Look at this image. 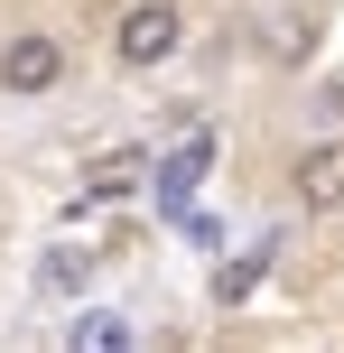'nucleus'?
<instances>
[{
  "mask_svg": "<svg viewBox=\"0 0 344 353\" xmlns=\"http://www.w3.org/2000/svg\"><path fill=\"white\" fill-rule=\"evenodd\" d=\"M177 47H186V10L177 0H130L121 28H112V56L121 65H168Z\"/></svg>",
  "mask_w": 344,
  "mask_h": 353,
  "instance_id": "f257e3e1",
  "label": "nucleus"
},
{
  "mask_svg": "<svg viewBox=\"0 0 344 353\" xmlns=\"http://www.w3.org/2000/svg\"><path fill=\"white\" fill-rule=\"evenodd\" d=\"M56 84H65V37L56 28H19L10 47H0V93H28L37 103V93H56Z\"/></svg>",
  "mask_w": 344,
  "mask_h": 353,
  "instance_id": "f03ea898",
  "label": "nucleus"
},
{
  "mask_svg": "<svg viewBox=\"0 0 344 353\" xmlns=\"http://www.w3.org/2000/svg\"><path fill=\"white\" fill-rule=\"evenodd\" d=\"M289 186H298L307 214H335V205H344V140H307V149L289 159Z\"/></svg>",
  "mask_w": 344,
  "mask_h": 353,
  "instance_id": "7ed1b4c3",
  "label": "nucleus"
},
{
  "mask_svg": "<svg viewBox=\"0 0 344 353\" xmlns=\"http://www.w3.org/2000/svg\"><path fill=\"white\" fill-rule=\"evenodd\" d=\"M205 168H214V130H186V140H177V159L159 168V195H168V205H186V186H196Z\"/></svg>",
  "mask_w": 344,
  "mask_h": 353,
  "instance_id": "20e7f679",
  "label": "nucleus"
},
{
  "mask_svg": "<svg viewBox=\"0 0 344 353\" xmlns=\"http://www.w3.org/2000/svg\"><path fill=\"white\" fill-rule=\"evenodd\" d=\"M270 270V251H252V261H223L214 270V307H233V298H252V279Z\"/></svg>",
  "mask_w": 344,
  "mask_h": 353,
  "instance_id": "39448f33",
  "label": "nucleus"
},
{
  "mask_svg": "<svg viewBox=\"0 0 344 353\" xmlns=\"http://www.w3.org/2000/svg\"><path fill=\"white\" fill-rule=\"evenodd\" d=\"M84 279H93L84 251H47V288H56V298H84Z\"/></svg>",
  "mask_w": 344,
  "mask_h": 353,
  "instance_id": "423d86ee",
  "label": "nucleus"
},
{
  "mask_svg": "<svg viewBox=\"0 0 344 353\" xmlns=\"http://www.w3.org/2000/svg\"><path fill=\"white\" fill-rule=\"evenodd\" d=\"M121 195H130V168H103L84 195H74V214H93V205H121Z\"/></svg>",
  "mask_w": 344,
  "mask_h": 353,
  "instance_id": "0eeeda50",
  "label": "nucleus"
},
{
  "mask_svg": "<svg viewBox=\"0 0 344 353\" xmlns=\"http://www.w3.org/2000/svg\"><path fill=\"white\" fill-rule=\"evenodd\" d=\"M74 344L112 353V344H130V325H121V316H74Z\"/></svg>",
  "mask_w": 344,
  "mask_h": 353,
  "instance_id": "6e6552de",
  "label": "nucleus"
}]
</instances>
